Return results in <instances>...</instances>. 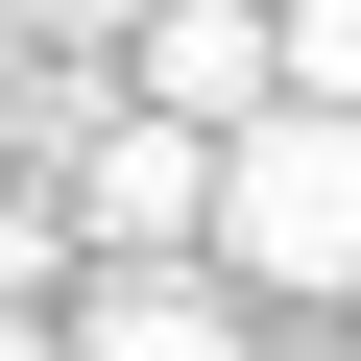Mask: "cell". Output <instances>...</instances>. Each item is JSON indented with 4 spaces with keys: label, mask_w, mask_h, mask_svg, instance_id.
<instances>
[{
    "label": "cell",
    "mask_w": 361,
    "mask_h": 361,
    "mask_svg": "<svg viewBox=\"0 0 361 361\" xmlns=\"http://www.w3.org/2000/svg\"><path fill=\"white\" fill-rule=\"evenodd\" d=\"M217 265L241 289H361V97L217 121Z\"/></svg>",
    "instance_id": "cell-1"
},
{
    "label": "cell",
    "mask_w": 361,
    "mask_h": 361,
    "mask_svg": "<svg viewBox=\"0 0 361 361\" xmlns=\"http://www.w3.org/2000/svg\"><path fill=\"white\" fill-rule=\"evenodd\" d=\"M49 193L97 265H169V241H217V121H169V97H49Z\"/></svg>",
    "instance_id": "cell-2"
},
{
    "label": "cell",
    "mask_w": 361,
    "mask_h": 361,
    "mask_svg": "<svg viewBox=\"0 0 361 361\" xmlns=\"http://www.w3.org/2000/svg\"><path fill=\"white\" fill-rule=\"evenodd\" d=\"M145 97L169 121H265L289 97V0H145Z\"/></svg>",
    "instance_id": "cell-3"
},
{
    "label": "cell",
    "mask_w": 361,
    "mask_h": 361,
    "mask_svg": "<svg viewBox=\"0 0 361 361\" xmlns=\"http://www.w3.org/2000/svg\"><path fill=\"white\" fill-rule=\"evenodd\" d=\"M73 361H241V265H217V289H193V265H97Z\"/></svg>",
    "instance_id": "cell-4"
},
{
    "label": "cell",
    "mask_w": 361,
    "mask_h": 361,
    "mask_svg": "<svg viewBox=\"0 0 361 361\" xmlns=\"http://www.w3.org/2000/svg\"><path fill=\"white\" fill-rule=\"evenodd\" d=\"M289 97H361V0H289Z\"/></svg>",
    "instance_id": "cell-5"
},
{
    "label": "cell",
    "mask_w": 361,
    "mask_h": 361,
    "mask_svg": "<svg viewBox=\"0 0 361 361\" xmlns=\"http://www.w3.org/2000/svg\"><path fill=\"white\" fill-rule=\"evenodd\" d=\"M25 49H145V0H0Z\"/></svg>",
    "instance_id": "cell-6"
},
{
    "label": "cell",
    "mask_w": 361,
    "mask_h": 361,
    "mask_svg": "<svg viewBox=\"0 0 361 361\" xmlns=\"http://www.w3.org/2000/svg\"><path fill=\"white\" fill-rule=\"evenodd\" d=\"M49 241H73V193H49V217H25V193H0V313H25V289H49Z\"/></svg>",
    "instance_id": "cell-7"
},
{
    "label": "cell",
    "mask_w": 361,
    "mask_h": 361,
    "mask_svg": "<svg viewBox=\"0 0 361 361\" xmlns=\"http://www.w3.org/2000/svg\"><path fill=\"white\" fill-rule=\"evenodd\" d=\"M0 121H49V97H25V25H0Z\"/></svg>",
    "instance_id": "cell-8"
},
{
    "label": "cell",
    "mask_w": 361,
    "mask_h": 361,
    "mask_svg": "<svg viewBox=\"0 0 361 361\" xmlns=\"http://www.w3.org/2000/svg\"><path fill=\"white\" fill-rule=\"evenodd\" d=\"M0 361H73V337H49V313H0Z\"/></svg>",
    "instance_id": "cell-9"
}]
</instances>
